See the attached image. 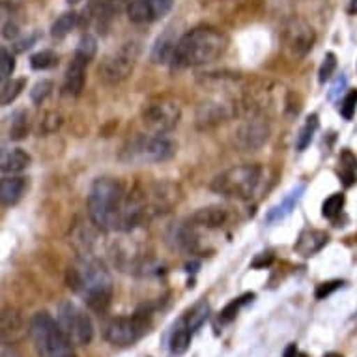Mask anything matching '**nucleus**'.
Here are the masks:
<instances>
[{
	"label": "nucleus",
	"mask_w": 357,
	"mask_h": 357,
	"mask_svg": "<svg viewBox=\"0 0 357 357\" xmlns=\"http://www.w3.org/2000/svg\"><path fill=\"white\" fill-rule=\"evenodd\" d=\"M84 68H86V64L81 62V60H71V64L68 66V71H66L64 77L66 96H70V98L81 96L82 88H84V81H86V77H84Z\"/></svg>",
	"instance_id": "nucleus-17"
},
{
	"label": "nucleus",
	"mask_w": 357,
	"mask_h": 357,
	"mask_svg": "<svg viewBox=\"0 0 357 357\" xmlns=\"http://www.w3.org/2000/svg\"><path fill=\"white\" fill-rule=\"evenodd\" d=\"M51 92H53V82L38 81L34 84V88L30 90V98H32V101H34L36 105H41V103L51 96Z\"/></svg>",
	"instance_id": "nucleus-35"
},
{
	"label": "nucleus",
	"mask_w": 357,
	"mask_h": 357,
	"mask_svg": "<svg viewBox=\"0 0 357 357\" xmlns=\"http://www.w3.org/2000/svg\"><path fill=\"white\" fill-rule=\"evenodd\" d=\"M142 123L155 135H165L178 126L182 118V109L178 101L170 100L167 96H158L148 100L142 107Z\"/></svg>",
	"instance_id": "nucleus-8"
},
{
	"label": "nucleus",
	"mask_w": 357,
	"mask_h": 357,
	"mask_svg": "<svg viewBox=\"0 0 357 357\" xmlns=\"http://www.w3.org/2000/svg\"><path fill=\"white\" fill-rule=\"evenodd\" d=\"M13 70H15V59L6 47H2V51H0V79H2V82L12 79Z\"/></svg>",
	"instance_id": "nucleus-34"
},
{
	"label": "nucleus",
	"mask_w": 357,
	"mask_h": 357,
	"mask_svg": "<svg viewBox=\"0 0 357 357\" xmlns=\"http://www.w3.org/2000/svg\"><path fill=\"white\" fill-rule=\"evenodd\" d=\"M150 328V312H135L133 317L114 318L107 324L105 339L114 346H131L141 340Z\"/></svg>",
	"instance_id": "nucleus-10"
},
{
	"label": "nucleus",
	"mask_w": 357,
	"mask_h": 357,
	"mask_svg": "<svg viewBox=\"0 0 357 357\" xmlns=\"http://www.w3.org/2000/svg\"><path fill=\"white\" fill-rule=\"evenodd\" d=\"M324 357H342V356H340V354H333V351H331V354H326Z\"/></svg>",
	"instance_id": "nucleus-41"
},
{
	"label": "nucleus",
	"mask_w": 357,
	"mask_h": 357,
	"mask_svg": "<svg viewBox=\"0 0 357 357\" xmlns=\"http://www.w3.org/2000/svg\"><path fill=\"white\" fill-rule=\"evenodd\" d=\"M260 180H262V169L258 165H240L217 174L211 180L210 188L211 191L227 199L247 200L255 195Z\"/></svg>",
	"instance_id": "nucleus-5"
},
{
	"label": "nucleus",
	"mask_w": 357,
	"mask_h": 357,
	"mask_svg": "<svg viewBox=\"0 0 357 357\" xmlns=\"http://www.w3.org/2000/svg\"><path fill=\"white\" fill-rule=\"evenodd\" d=\"M303 193H305V183H301V185H298V188H294L292 191H290V193H288L287 197L282 199V202H279L275 208H271V210L268 211L266 221L277 222V221H281V219H284L287 215H290Z\"/></svg>",
	"instance_id": "nucleus-21"
},
{
	"label": "nucleus",
	"mask_w": 357,
	"mask_h": 357,
	"mask_svg": "<svg viewBox=\"0 0 357 357\" xmlns=\"http://www.w3.org/2000/svg\"><path fill=\"white\" fill-rule=\"evenodd\" d=\"M318 126H320V122H318L317 114H310V116L305 120L303 128L299 129L298 137H296V150H298V152L307 150V146H309L310 142H312V139H314V133L318 131Z\"/></svg>",
	"instance_id": "nucleus-24"
},
{
	"label": "nucleus",
	"mask_w": 357,
	"mask_h": 357,
	"mask_svg": "<svg viewBox=\"0 0 357 357\" xmlns=\"http://www.w3.org/2000/svg\"><path fill=\"white\" fill-rule=\"evenodd\" d=\"M342 208H344V195L335 193V195H331L329 199L324 200L322 215L328 217V219H335V217L340 215Z\"/></svg>",
	"instance_id": "nucleus-32"
},
{
	"label": "nucleus",
	"mask_w": 357,
	"mask_h": 357,
	"mask_svg": "<svg viewBox=\"0 0 357 357\" xmlns=\"http://www.w3.org/2000/svg\"><path fill=\"white\" fill-rule=\"evenodd\" d=\"M88 213L96 227L101 230H128L135 229L129 193L114 178H98L88 193Z\"/></svg>",
	"instance_id": "nucleus-1"
},
{
	"label": "nucleus",
	"mask_w": 357,
	"mask_h": 357,
	"mask_svg": "<svg viewBox=\"0 0 357 357\" xmlns=\"http://www.w3.org/2000/svg\"><path fill=\"white\" fill-rule=\"evenodd\" d=\"M96 53H98V41H96L94 36H82L81 41H79V45L75 49V54H73V59L81 60L84 64H90L92 60H94Z\"/></svg>",
	"instance_id": "nucleus-28"
},
{
	"label": "nucleus",
	"mask_w": 357,
	"mask_h": 357,
	"mask_svg": "<svg viewBox=\"0 0 357 357\" xmlns=\"http://www.w3.org/2000/svg\"><path fill=\"white\" fill-rule=\"evenodd\" d=\"M56 322L73 346H86L94 339V326L86 312L73 301H62L56 312Z\"/></svg>",
	"instance_id": "nucleus-7"
},
{
	"label": "nucleus",
	"mask_w": 357,
	"mask_h": 357,
	"mask_svg": "<svg viewBox=\"0 0 357 357\" xmlns=\"http://www.w3.org/2000/svg\"><path fill=\"white\" fill-rule=\"evenodd\" d=\"M229 47V38L211 26H197L180 38L176 45L174 62L180 68H197L215 62Z\"/></svg>",
	"instance_id": "nucleus-3"
},
{
	"label": "nucleus",
	"mask_w": 357,
	"mask_h": 357,
	"mask_svg": "<svg viewBox=\"0 0 357 357\" xmlns=\"http://www.w3.org/2000/svg\"><path fill=\"white\" fill-rule=\"evenodd\" d=\"M24 84H26L24 79H8V81L2 82V90H0V103H2V107L10 105V103L17 100L19 94L24 90Z\"/></svg>",
	"instance_id": "nucleus-27"
},
{
	"label": "nucleus",
	"mask_w": 357,
	"mask_h": 357,
	"mask_svg": "<svg viewBox=\"0 0 357 357\" xmlns=\"http://www.w3.org/2000/svg\"><path fill=\"white\" fill-rule=\"evenodd\" d=\"M169 344L172 356H182V354L188 351L189 344H191V329L188 328L185 318H182V320L174 326L172 333H170Z\"/></svg>",
	"instance_id": "nucleus-22"
},
{
	"label": "nucleus",
	"mask_w": 357,
	"mask_h": 357,
	"mask_svg": "<svg viewBox=\"0 0 357 357\" xmlns=\"http://www.w3.org/2000/svg\"><path fill=\"white\" fill-rule=\"evenodd\" d=\"M350 13H357V0H350Z\"/></svg>",
	"instance_id": "nucleus-40"
},
{
	"label": "nucleus",
	"mask_w": 357,
	"mask_h": 357,
	"mask_svg": "<svg viewBox=\"0 0 357 357\" xmlns=\"http://www.w3.org/2000/svg\"><path fill=\"white\" fill-rule=\"evenodd\" d=\"M342 287V281H328V282H322L320 287L317 288V292H314V296H317L318 299H326L328 296H331V294L335 292V290H339V288Z\"/></svg>",
	"instance_id": "nucleus-37"
},
{
	"label": "nucleus",
	"mask_w": 357,
	"mask_h": 357,
	"mask_svg": "<svg viewBox=\"0 0 357 357\" xmlns=\"http://www.w3.org/2000/svg\"><path fill=\"white\" fill-rule=\"evenodd\" d=\"M70 4H77V2H81V0H68Z\"/></svg>",
	"instance_id": "nucleus-42"
},
{
	"label": "nucleus",
	"mask_w": 357,
	"mask_h": 357,
	"mask_svg": "<svg viewBox=\"0 0 357 357\" xmlns=\"http://www.w3.org/2000/svg\"><path fill=\"white\" fill-rule=\"evenodd\" d=\"M29 135V114L23 109H19L10 116V139L21 141Z\"/></svg>",
	"instance_id": "nucleus-26"
},
{
	"label": "nucleus",
	"mask_w": 357,
	"mask_h": 357,
	"mask_svg": "<svg viewBox=\"0 0 357 357\" xmlns=\"http://www.w3.org/2000/svg\"><path fill=\"white\" fill-rule=\"evenodd\" d=\"M59 64V54L51 51V49H43L40 53H36L30 56V66H32V70L36 71H45L51 70L54 66Z\"/></svg>",
	"instance_id": "nucleus-30"
},
{
	"label": "nucleus",
	"mask_w": 357,
	"mask_h": 357,
	"mask_svg": "<svg viewBox=\"0 0 357 357\" xmlns=\"http://www.w3.org/2000/svg\"><path fill=\"white\" fill-rule=\"evenodd\" d=\"M234 112L232 105L225 103V101H208V103H202L197 111V126L200 129L215 128L234 116Z\"/></svg>",
	"instance_id": "nucleus-14"
},
{
	"label": "nucleus",
	"mask_w": 357,
	"mask_h": 357,
	"mask_svg": "<svg viewBox=\"0 0 357 357\" xmlns=\"http://www.w3.org/2000/svg\"><path fill=\"white\" fill-rule=\"evenodd\" d=\"M282 357H309V356H307V354H303V351H299L298 346L296 344H290L287 350H284V356Z\"/></svg>",
	"instance_id": "nucleus-39"
},
{
	"label": "nucleus",
	"mask_w": 357,
	"mask_h": 357,
	"mask_svg": "<svg viewBox=\"0 0 357 357\" xmlns=\"http://www.w3.org/2000/svg\"><path fill=\"white\" fill-rule=\"evenodd\" d=\"M77 21H79V15L75 12H68L64 15H60L53 23V26H51V36L56 38V40H62V38L70 34L71 30L75 29Z\"/></svg>",
	"instance_id": "nucleus-29"
},
{
	"label": "nucleus",
	"mask_w": 357,
	"mask_h": 357,
	"mask_svg": "<svg viewBox=\"0 0 357 357\" xmlns=\"http://www.w3.org/2000/svg\"><path fill=\"white\" fill-rule=\"evenodd\" d=\"M329 236L322 230L317 229H307L303 230L301 234H299L298 241H296V245H294V251L301 255L303 258L314 257L317 252H320L324 247L328 245Z\"/></svg>",
	"instance_id": "nucleus-15"
},
{
	"label": "nucleus",
	"mask_w": 357,
	"mask_h": 357,
	"mask_svg": "<svg viewBox=\"0 0 357 357\" xmlns=\"http://www.w3.org/2000/svg\"><path fill=\"white\" fill-rule=\"evenodd\" d=\"M208 317H210V305L206 303V299H202V301H199L197 305H193L191 310H189L183 318H185V324H188V328L191 329V333H193V331H197V329H200L204 326Z\"/></svg>",
	"instance_id": "nucleus-25"
},
{
	"label": "nucleus",
	"mask_w": 357,
	"mask_h": 357,
	"mask_svg": "<svg viewBox=\"0 0 357 357\" xmlns=\"http://www.w3.org/2000/svg\"><path fill=\"white\" fill-rule=\"evenodd\" d=\"M180 38H174L172 30H167L163 36H159L155 45L152 49V60L155 64H167L170 60H174L176 45H178Z\"/></svg>",
	"instance_id": "nucleus-20"
},
{
	"label": "nucleus",
	"mask_w": 357,
	"mask_h": 357,
	"mask_svg": "<svg viewBox=\"0 0 357 357\" xmlns=\"http://www.w3.org/2000/svg\"><path fill=\"white\" fill-rule=\"evenodd\" d=\"M339 178L346 188H351L357 183V158L350 150H342L340 153Z\"/></svg>",
	"instance_id": "nucleus-23"
},
{
	"label": "nucleus",
	"mask_w": 357,
	"mask_h": 357,
	"mask_svg": "<svg viewBox=\"0 0 357 357\" xmlns=\"http://www.w3.org/2000/svg\"><path fill=\"white\" fill-rule=\"evenodd\" d=\"M270 139V123L262 116H252L236 129L234 142L241 152H257Z\"/></svg>",
	"instance_id": "nucleus-12"
},
{
	"label": "nucleus",
	"mask_w": 357,
	"mask_h": 357,
	"mask_svg": "<svg viewBox=\"0 0 357 357\" xmlns=\"http://www.w3.org/2000/svg\"><path fill=\"white\" fill-rule=\"evenodd\" d=\"M229 215L227 210L221 206H210V208H202L197 213L191 215L189 221L193 222L195 227H204V229H221L222 225L227 222Z\"/></svg>",
	"instance_id": "nucleus-16"
},
{
	"label": "nucleus",
	"mask_w": 357,
	"mask_h": 357,
	"mask_svg": "<svg viewBox=\"0 0 357 357\" xmlns=\"http://www.w3.org/2000/svg\"><path fill=\"white\" fill-rule=\"evenodd\" d=\"M174 0H128V17L131 23L148 24L165 17Z\"/></svg>",
	"instance_id": "nucleus-13"
},
{
	"label": "nucleus",
	"mask_w": 357,
	"mask_h": 357,
	"mask_svg": "<svg viewBox=\"0 0 357 357\" xmlns=\"http://www.w3.org/2000/svg\"><path fill=\"white\" fill-rule=\"evenodd\" d=\"M252 299H255V294H245V296H241V298L230 301V303L221 310V314H219V322L221 324L232 322V320L238 317V312H240L241 307L249 303V301H252Z\"/></svg>",
	"instance_id": "nucleus-31"
},
{
	"label": "nucleus",
	"mask_w": 357,
	"mask_h": 357,
	"mask_svg": "<svg viewBox=\"0 0 357 357\" xmlns=\"http://www.w3.org/2000/svg\"><path fill=\"white\" fill-rule=\"evenodd\" d=\"M282 45L292 59H303L305 54L309 53L310 49L314 47L317 34L307 21L303 19H290L281 34Z\"/></svg>",
	"instance_id": "nucleus-11"
},
{
	"label": "nucleus",
	"mask_w": 357,
	"mask_h": 357,
	"mask_svg": "<svg viewBox=\"0 0 357 357\" xmlns=\"http://www.w3.org/2000/svg\"><path fill=\"white\" fill-rule=\"evenodd\" d=\"M335 70H337V56L333 53L326 54L322 66H320V71H318V79L320 82H328L331 77H333Z\"/></svg>",
	"instance_id": "nucleus-36"
},
{
	"label": "nucleus",
	"mask_w": 357,
	"mask_h": 357,
	"mask_svg": "<svg viewBox=\"0 0 357 357\" xmlns=\"http://www.w3.org/2000/svg\"><path fill=\"white\" fill-rule=\"evenodd\" d=\"M141 49L137 43H123L122 47L103 59L100 64V79L105 84H120L126 81L135 68Z\"/></svg>",
	"instance_id": "nucleus-9"
},
{
	"label": "nucleus",
	"mask_w": 357,
	"mask_h": 357,
	"mask_svg": "<svg viewBox=\"0 0 357 357\" xmlns=\"http://www.w3.org/2000/svg\"><path fill=\"white\" fill-rule=\"evenodd\" d=\"M29 335L38 357H77L73 344L47 312H36L29 324Z\"/></svg>",
	"instance_id": "nucleus-4"
},
{
	"label": "nucleus",
	"mask_w": 357,
	"mask_h": 357,
	"mask_svg": "<svg viewBox=\"0 0 357 357\" xmlns=\"http://www.w3.org/2000/svg\"><path fill=\"white\" fill-rule=\"evenodd\" d=\"M68 287L79 294L84 303L96 312H105L112 299V277L96 258H79L68 270Z\"/></svg>",
	"instance_id": "nucleus-2"
},
{
	"label": "nucleus",
	"mask_w": 357,
	"mask_h": 357,
	"mask_svg": "<svg viewBox=\"0 0 357 357\" xmlns=\"http://www.w3.org/2000/svg\"><path fill=\"white\" fill-rule=\"evenodd\" d=\"M356 111H357V90H350V92L342 98V101H340L339 112H340V116L344 118V120H351L354 114H356Z\"/></svg>",
	"instance_id": "nucleus-33"
},
{
	"label": "nucleus",
	"mask_w": 357,
	"mask_h": 357,
	"mask_svg": "<svg viewBox=\"0 0 357 357\" xmlns=\"http://www.w3.org/2000/svg\"><path fill=\"white\" fill-rule=\"evenodd\" d=\"M176 153V144L165 135H139L123 146L120 159L123 163L146 165L169 161Z\"/></svg>",
	"instance_id": "nucleus-6"
},
{
	"label": "nucleus",
	"mask_w": 357,
	"mask_h": 357,
	"mask_svg": "<svg viewBox=\"0 0 357 357\" xmlns=\"http://www.w3.org/2000/svg\"><path fill=\"white\" fill-rule=\"evenodd\" d=\"M30 163H32V159L29 153L21 148H12V150L2 152L0 169H2V174H17V172H23L24 169H29Z\"/></svg>",
	"instance_id": "nucleus-18"
},
{
	"label": "nucleus",
	"mask_w": 357,
	"mask_h": 357,
	"mask_svg": "<svg viewBox=\"0 0 357 357\" xmlns=\"http://www.w3.org/2000/svg\"><path fill=\"white\" fill-rule=\"evenodd\" d=\"M26 182L21 176H4L0 182V199L4 206L17 204L21 197L24 195Z\"/></svg>",
	"instance_id": "nucleus-19"
},
{
	"label": "nucleus",
	"mask_w": 357,
	"mask_h": 357,
	"mask_svg": "<svg viewBox=\"0 0 357 357\" xmlns=\"http://www.w3.org/2000/svg\"><path fill=\"white\" fill-rule=\"evenodd\" d=\"M271 260H273V255H271V252H262V257L257 258V260L252 262V268H264V266H268Z\"/></svg>",
	"instance_id": "nucleus-38"
}]
</instances>
